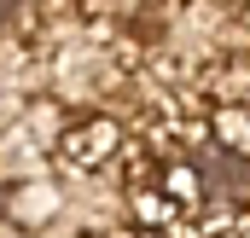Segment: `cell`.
I'll use <instances>...</instances> for the list:
<instances>
[{
    "mask_svg": "<svg viewBox=\"0 0 250 238\" xmlns=\"http://www.w3.org/2000/svg\"><path fill=\"white\" fill-rule=\"evenodd\" d=\"M111 145H117V128H111V122H99V128H82V134H76L70 157H76V163H99Z\"/></svg>",
    "mask_w": 250,
    "mask_h": 238,
    "instance_id": "cell-1",
    "label": "cell"
},
{
    "mask_svg": "<svg viewBox=\"0 0 250 238\" xmlns=\"http://www.w3.org/2000/svg\"><path fill=\"white\" fill-rule=\"evenodd\" d=\"M18 12H23V0H0V23H12Z\"/></svg>",
    "mask_w": 250,
    "mask_h": 238,
    "instance_id": "cell-2",
    "label": "cell"
}]
</instances>
